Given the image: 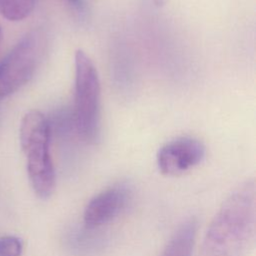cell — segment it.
I'll return each mask as SVG.
<instances>
[{"instance_id":"cell-2","label":"cell","mask_w":256,"mask_h":256,"mask_svg":"<svg viewBox=\"0 0 256 256\" xmlns=\"http://www.w3.org/2000/svg\"><path fill=\"white\" fill-rule=\"evenodd\" d=\"M50 122L38 111H28L22 118L19 139L26 157L30 184L40 199H48L54 192L56 175L50 154Z\"/></svg>"},{"instance_id":"cell-11","label":"cell","mask_w":256,"mask_h":256,"mask_svg":"<svg viewBox=\"0 0 256 256\" xmlns=\"http://www.w3.org/2000/svg\"><path fill=\"white\" fill-rule=\"evenodd\" d=\"M166 1H167V0H153L154 4H155L156 6H158V7L163 6V5L166 3Z\"/></svg>"},{"instance_id":"cell-9","label":"cell","mask_w":256,"mask_h":256,"mask_svg":"<svg viewBox=\"0 0 256 256\" xmlns=\"http://www.w3.org/2000/svg\"><path fill=\"white\" fill-rule=\"evenodd\" d=\"M22 241L15 236L0 237V256H21Z\"/></svg>"},{"instance_id":"cell-1","label":"cell","mask_w":256,"mask_h":256,"mask_svg":"<svg viewBox=\"0 0 256 256\" xmlns=\"http://www.w3.org/2000/svg\"><path fill=\"white\" fill-rule=\"evenodd\" d=\"M256 236V185L248 179L222 202L196 256H247Z\"/></svg>"},{"instance_id":"cell-10","label":"cell","mask_w":256,"mask_h":256,"mask_svg":"<svg viewBox=\"0 0 256 256\" xmlns=\"http://www.w3.org/2000/svg\"><path fill=\"white\" fill-rule=\"evenodd\" d=\"M71 7L78 11H82L85 7V2L84 0H65Z\"/></svg>"},{"instance_id":"cell-8","label":"cell","mask_w":256,"mask_h":256,"mask_svg":"<svg viewBox=\"0 0 256 256\" xmlns=\"http://www.w3.org/2000/svg\"><path fill=\"white\" fill-rule=\"evenodd\" d=\"M36 0H0V13L9 21H21L33 11Z\"/></svg>"},{"instance_id":"cell-4","label":"cell","mask_w":256,"mask_h":256,"mask_svg":"<svg viewBox=\"0 0 256 256\" xmlns=\"http://www.w3.org/2000/svg\"><path fill=\"white\" fill-rule=\"evenodd\" d=\"M47 48L46 33L38 28L26 33L0 62V100L28 83Z\"/></svg>"},{"instance_id":"cell-5","label":"cell","mask_w":256,"mask_h":256,"mask_svg":"<svg viewBox=\"0 0 256 256\" xmlns=\"http://www.w3.org/2000/svg\"><path fill=\"white\" fill-rule=\"evenodd\" d=\"M206 155L205 145L198 139L184 136L164 144L157 152L159 171L166 176H178L199 165Z\"/></svg>"},{"instance_id":"cell-7","label":"cell","mask_w":256,"mask_h":256,"mask_svg":"<svg viewBox=\"0 0 256 256\" xmlns=\"http://www.w3.org/2000/svg\"><path fill=\"white\" fill-rule=\"evenodd\" d=\"M197 226L194 218L185 220L173 233L160 256H192Z\"/></svg>"},{"instance_id":"cell-3","label":"cell","mask_w":256,"mask_h":256,"mask_svg":"<svg viewBox=\"0 0 256 256\" xmlns=\"http://www.w3.org/2000/svg\"><path fill=\"white\" fill-rule=\"evenodd\" d=\"M73 123L79 137L95 143L100 134V81L98 72L81 49L76 50Z\"/></svg>"},{"instance_id":"cell-6","label":"cell","mask_w":256,"mask_h":256,"mask_svg":"<svg viewBox=\"0 0 256 256\" xmlns=\"http://www.w3.org/2000/svg\"><path fill=\"white\" fill-rule=\"evenodd\" d=\"M131 191L125 184H116L95 195L86 205L83 214L84 224L94 229L117 218L127 207Z\"/></svg>"},{"instance_id":"cell-12","label":"cell","mask_w":256,"mask_h":256,"mask_svg":"<svg viewBox=\"0 0 256 256\" xmlns=\"http://www.w3.org/2000/svg\"><path fill=\"white\" fill-rule=\"evenodd\" d=\"M0 41H1V26H0Z\"/></svg>"}]
</instances>
